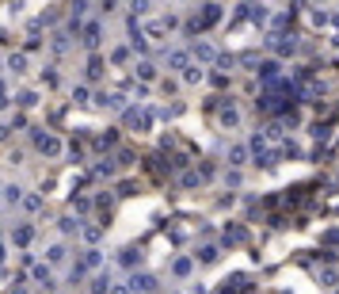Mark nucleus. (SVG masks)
I'll use <instances>...</instances> for the list:
<instances>
[{"label":"nucleus","instance_id":"nucleus-1","mask_svg":"<svg viewBox=\"0 0 339 294\" xmlns=\"http://www.w3.org/2000/svg\"><path fill=\"white\" fill-rule=\"evenodd\" d=\"M156 287V279H149V275H134L130 279V291H141V294H149Z\"/></svg>","mask_w":339,"mask_h":294}]
</instances>
